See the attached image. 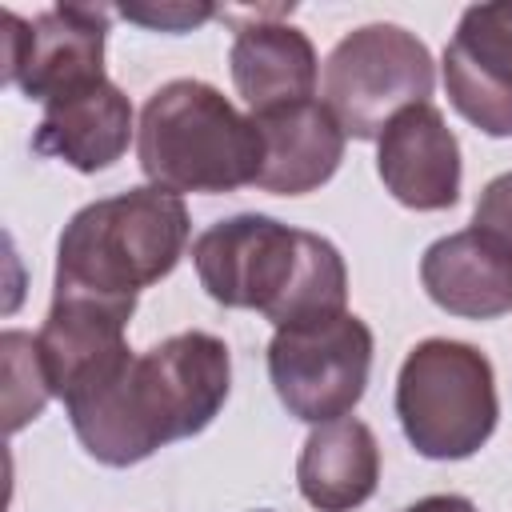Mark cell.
<instances>
[{"label": "cell", "instance_id": "52a82bcc", "mask_svg": "<svg viewBox=\"0 0 512 512\" xmlns=\"http://www.w3.org/2000/svg\"><path fill=\"white\" fill-rule=\"evenodd\" d=\"M372 372V328L356 312L276 328L268 340V376L288 408L304 424H328L348 416Z\"/></svg>", "mask_w": 512, "mask_h": 512}, {"label": "cell", "instance_id": "277c9868", "mask_svg": "<svg viewBox=\"0 0 512 512\" xmlns=\"http://www.w3.org/2000/svg\"><path fill=\"white\" fill-rule=\"evenodd\" d=\"M136 160L164 192H236L256 184L260 132L220 88L204 80H172L156 88L140 112Z\"/></svg>", "mask_w": 512, "mask_h": 512}, {"label": "cell", "instance_id": "9a60e30c", "mask_svg": "<svg viewBox=\"0 0 512 512\" xmlns=\"http://www.w3.org/2000/svg\"><path fill=\"white\" fill-rule=\"evenodd\" d=\"M128 140H132V104L112 80H100L72 96L48 100L32 148L40 156L64 160L76 172H104L128 152Z\"/></svg>", "mask_w": 512, "mask_h": 512}, {"label": "cell", "instance_id": "ac0fdd59", "mask_svg": "<svg viewBox=\"0 0 512 512\" xmlns=\"http://www.w3.org/2000/svg\"><path fill=\"white\" fill-rule=\"evenodd\" d=\"M124 20L148 24V28H164V32H184L196 28L200 20L216 16L220 8H188V4H168V8H116Z\"/></svg>", "mask_w": 512, "mask_h": 512}, {"label": "cell", "instance_id": "ba28073f", "mask_svg": "<svg viewBox=\"0 0 512 512\" xmlns=\"http://www.w3.org/2000/svg\"><path fill=\"white\" fill-rule=\"evenodd\" d=\"M112 8L56 4L32 20L4 12V80L28 100H60L104 76V36Z\"/></svg>", "mask_w": 512, "mask_h": 512}, {"label": "cell", "instance_id": "3957f363", "mask_svg": "<svg viewBox=\"0 0 512 512\" xmlns=\"http://www.w3.org/2000/svg\"><path fill=\"white\" fill-rule=\"evenodd\" d=\"M188 232L184 200L156 184L92 200L60 232L52 292L136 308L140 288L180 264Z\"/></svg>", "mask_w": 512, "mask_h": 512}, {"label": "cell", "instance_id": "9c48e42d", "mask_svg": "<svg viewBox=\"0 0 512 512\" xmlns=\"http://www.w3.org/2000/svg\"><path fill=\"white\" fill-rule=\"evenodd\" d=\"M444 88L484 136H512V0L464 8L444 48Z\"/></svg>", "mask_w": 512, "mask_h": 512}, {"label": "cell", "instance_id": "7a4b0ae2", "mask_svg": "<svg viewBox=\"0 0 512 512\" xmlns=\"http://www.w3.org/2000/svg\"><path fill=\"white\" fill-rule=\"evenodd\" d=\"M192 264L216 304L252 308L276 328L348 312V268L336 244L260 212L204 228Z\"/></svg>", "mask_w": 512, "mask_h": 512}, {"label": "cell", "instance_id": "e0dca14e", "mask_svg": "<svg viewBox=\"0 0 512 512\" xmlns=\"http://www.w3.org/2000/svg\"><path fill=\"white\" fill-rule=\"evenodd\" d=\"M472 228H480V232H488L512 248V172L484 184L476 212H472Z\"/></svg>", "mask_w": 512, "mask_h": 512}, {"label": "cell", "instance_id": "4fadbf2b", "mask_svg": "<svg viewBox=\"0 0 512 512\" xmlns=\"http://www.w3.org/2000/svg\"><path fill=\"white\" fill-rule=\"evenodd\" d=\"M252 120L260 132V192L304 196L336 176L344 160V128L324 104L300 100L272 112H252Z\"/></svg>", "mask_w": 512, "mask_h": 512}, {"label": "cell", "instance_id": "5b68a950", "mask_svg": "<svg viewBox=\"0 0 512 512\" xmlns=\"http://www.w3.org/2000/svg\"><path fill=\"white\" fill-rule=\"evenodd\" d=\"M396 416L408 444L428 460L480 452L500 420L488 356L464 340H420L396 376Z\"/></svg>", "mask_w": 512, "mask_h": 512}, {"label": "cell", "instance_id": "7c38bea8", "mask_svg": "<svg viewBox=\"0 0 512 512\" xmlns=\"http://www.w3.org/2000/svg\"><path fill=\"white\" fill-rule=\"evenodd\" d=\"M288 12L292 4L240 12L248 16V24L236 28L228 64H232V84L252 112L300 104L312 100L316 92V48L300 28L280 24V16Z\"/></svg>", "mask_w": 512, "mask_h": 512}, {"label": "cell", "instance_id": "ffe728a7", "mask_svg": "<svg viewBox=\"0 0 512 512\" xmlns=\"http://www.w3.org/2000/svg\"><path fill=\"white\" fill-rule=\"evenodd\" d=\"M260 512H264V508H260Z\"/></svg>", "mask_w": 512, "mask_h": 512}, {"label": "cell", "instance_id": "30bf717a", "mask_svg": "<svg viewBox=\"0 0 512 512\" xmlns=\"http://www.w3.org/2000/svg\"><path fill=\"white\" fill-rule=\"evenodd\" d=\"M132 304H108L92 296H60L52 292V308L36 332V356L48 380V392L68 400L108 368H116L128 348Z\"/></svg>", "mask_w": 512, "mask_h": 512}, {"label": "cell", "instance_id": "2e32d148", "mask_svg": "<svg viewBox=\"0 0 512 512\" xmlns=\"http://www.w3.org/2000/svg\"><path fill=\"white\" fill-rule=\"evenodd\" d=\"M300 496L316 512H352L380 484V444L356 416L316 424L296 460Z\"/></svg>", "mask_w": 512, "mask_h": 512}, {"label": "cell", "instance_id": "6da1fadb", "mask_svg": "<svg viewBox=\"0 0 512 512\" xmlns=\"http://www.w3.org/2000/svg\"><path fill=\"white\" fill-rule=\"evenodd\" d=\"M232 388L228 344L212 332H176L144 356L116 368L64 400L84 452L108 468L148 460L172 440L204 432Z\"/></svg>", "mask_w": 512, "mask_h": 512}, {"label": "cell", "instance_id": "d6986e66", "mask_svg": "<svg viewBox=\"0 0 512 512\" xmlns=\"http://www.w3.org/2000/svg\"><path fill=\"white\" fill-rule=\"evenodd\" d=\"M404 512H480L468 496H452V492H440V496H424L416 504H408Z\"/></svg>", "mask_w": 512, "mask_h": 512}, {"label": "cell", "instance_id": "8fae6325", "mask_svg": "<svg viewBox=\"0 0 512 512\" xmlns=\"http://www.w3.org/2000/svg\"><path fill=\"white\" fill-rule=\"evenodd\" d=\"M384 188L416 212H440L460 200V140L436 104L404 108L376 148Z\"/></svg>", "mask_w": 512, "mask_h": 512}, {"label": "cell", "instance_id": "5bb4252c", "mask_svg": "<svg viewBox=\"0 0 512 512\" xmlns=\"http://www.w3.org/2000/svg\"><path fill=\"white\" fill-rule=\"evenodd\" d=\"M420 280L432 304L464 320H496L512 312V248L480 228H464L428 244Z\"/></svg>", "mask_w": 512, "mask_h": 512}, {"label": "cell", "instance_id": "8992f818", "mask_svg": "<svg viewBox=\"0 0 512 512\" xmlns=\"http://www.w3.org/2000/svg\"><path fill=\"white\" fill-rule=\"evenodd\" d=\"M432 84V52L400 24H364L324 60V108L352 140H380L404 108L428 104Z\"/></svg>", "mask_w": 512, "mask_h": 512}]
</instances>
